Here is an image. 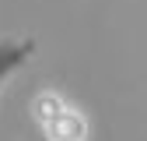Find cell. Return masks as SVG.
I'll return each instance as SVG.
<instances>
[{"instance_id": "3", "label": "cell", "mask_w": 147, "mask_h": 141, "mask_svg": "<svg viewBox=\"0 0 147 141\" xmlns=\"http://www.w3.org/2000/svg\"><path fill=\"white\" fill-rule=\"evenodd\" d=\"M60 110H63V99H60L56 92H39V95H35V102H32V113H35V120H39L42 127H46V123L56 116Z\"/></svg>"}, {"instance_id": "2", "label": "cell", "mask_w": 147, "mask_h": 141, "mask_svg": "<svg viewBox=\"0 0 147 141\" xmlns=\"http://www.w3.org/2000/svg\"><path fill=\"white\" fill-rule=\"evenodd\" d=\"M46 134H49V141H84L88 138V123H84V116L77 110H67L63 106V110L46 123Z\"/></svg>"}, {"instance_id": "1", "label": "cell", "mask_w": 147, "mask_h": 141, "mask_svg": "<svg viewBox=\"0 0 147 141\" xmlns=\"http://www.w3.org/2000/svg\"><path fill=\"white\" fill-rule=\"evenodd\" d=\"M32 53H35L32 39H0V88L14 70H21L32 60Z\"/></svg>"}]
</instances>
